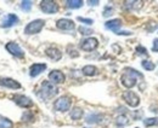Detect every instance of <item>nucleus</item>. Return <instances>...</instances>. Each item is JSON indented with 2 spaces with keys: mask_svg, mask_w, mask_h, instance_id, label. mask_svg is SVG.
<instances>
[{
  "mask_svg": "<svg viewBox=\"0 0 158 128\" xmlns=\"http://www.w3.org/2000/svg\"><path fill=\"white\" fill-rule=\"evenodd\" d=\"M138 77L143 79V74L138 72L136 69H133V68H125L120 76V83L125 88L131 90L138 85Z\"/></svg>",
  "mask_w": 158,
  "mask_h": 128,
  "instance_id": "nucleus-1",
  "label": "nucleus"
},
{
  "mask_svg": "<svg viewBox=\"0 0 158 128\" xmlns=\"http://www.w3.org/2000/svg\"><path fill=\"white\" fill-rule=\"evenodd\" d=\"M57 93H59V90H57L56 85L51 83L50 81H43L41 85H40V90L38 92V95L43 100H46V99H50V98L55 97Z\"/></svg>",
  "mask_w": 158,
  "mask_h": 128,
  "instance_id": "nucleus-2",
  "label": "nucleus"
},
{
  "mask_svg": "<svg viewBox=\"0 0 158 128\" xmlns=\"http://www.w3.org/2000/svg\"><path fill=\"white\" fill-rule=\"evenodd\" d=\"M45 25V21L44 19H34L32 22H29L26 28H24V34L27 35H34V34H38L43 30Z\"/></svg>",
  "mask_w": 158,
  "mask_h": 128,
  "instance_id": "nucleus-3",
  "label": "nucleus"
},
{
  "mask_svg": "<svg viewBox=\"0 0 158 128\" xmlns=\"http://www.w3.org/2000/svg\"><path fill=\"white\" fill-rule=\"evenodd\" d=\"M71 107H72V99L68 95L60 97L54 103V109L60 112H66V111L71 110Z\"/></svg>",
  "mask_w": 158,
  "mask_h": 128,
  "instance_id": "nucleus-4",
  "label": "nucleus"
},
{
  "mask_svg": "<svg viewBox=\"0 0 158 128\" xmlns=\"http://www.w3.org/2000/svg\"><path fill=\"white\" fill-rule=\"evenodd\" d=\"M98 46H99V40L96 37H85L79 42L80 50H83L85 52H91V51L96 50Z\"/></svg>",
  "mask_w": 158,
  "mask_h": 128,
  "instance_id": "nucleus-5",
  "label": "nucleus"
},
{
  "mask_svg": "<svg viewBox=\"0 0 158 128\" xmlns=\"http://www.w3.org/2000/svg\"><path fill=\"white\" fill-rule=\"evenodd\" d=\"M123 100L130 108H138L140 105V97L134 91H125L123 93Z\"/></svg>",
  "mask_w": 158,
  "mask_h": 128,
  "instance_id": "nucleus-6",
  "label": "nucleus"
},
{
  "mask_svg": "<svg viewBox=\"0 0 158 128\" xmlns=\"http://www.w3.org/2000/svg\"><path fill=\"white\" fill-rule=\"evenodd\" d=\"M40 9L44 14L52 15L59 11V4L52 0H43V1H40Z\"/></svg>",
  "mask_w": 158,
  "mask_h": 128,
  "instance_id": "nucleus-7",
  "label": "nucleus"
},
{
  "mask_svg": "<svg viewBox=\"0 0 158 128\" xmlns=\"http://www.w3.org/2000/svg\"><path fill=\"white\" fill-rule=\"evenodd\" d=\"M12 100L16 103V105H19L20 108H23V109H28L33 107V100L29 97L23 95V94H15L12 97Z\"/></svg>",
  "mask_w": 158,
  "mask_h": 128,
  "instance_id": "nucleus-8",
  "label": "nucleus"
},
{
  "mask_svg": "<svg viewBox=\"0 0 158 128\" xmlns=\"http://www.w3.org/2000/svg\"><path fill=\"white\" fill-rule=\"evenodd\" d=\"M5 48H6L7 52H10L11 55L15 56V57H17V58H23V57H24L23 50L21 48L19 44H16V42H14V41L7 42L6 46H5Z\"/></svg>",
  "mask_w": 158,
  "mask_h": 128,
  "instance_id": "nucleus-9",
  "label": "nucleus"
},
{
  "mask_svg": "<svg viewBox=\"0 0 158 128\" xmlns=\"http://www.w3.org/2000/svg\"><path fill=\"white\" fill-rule=\"evenodd\" d=\"M105 115L102 112H90L85 117V122L88 125H100L103 122Z\"/></svg>",
  "mask_w": 158,
  "mask_h": 128,
  "instance_id": "nucleus-10",
  "label": "nucleus"
},
{
  "mask_svg": "<svg viewBox=\"0 0 158 128\" xmlns=\"http://www.w3.org/2000/svg\"><path fill=\"white\" fill-rule=\"evenodd\" d=\"M0 86L10 90H20L21 83L11 77H0Z\"/></svg>",
  "mask_w": 158,
  "mask_h": 128,
  "instance_id": "nucleus-11",
  "label": "nucleus"
},
{
  "mask_svg": "<svg viewBox=\"0 0 158 128\" xmlns=\"http://www.w3.org/2000/svg\"><path fill=\"white\" fill-rule=\"evenodd\" d=\"M49 81L54 85H60L66 81V76L61 70H52L49 73Z\"/></svg>",
  "mask_w": 158,
  "mask_h": 128,
  "instance_id": "nucleus-12",
  "label": "nucleus"
},
{
  "mask_svg": "<svg viewBox=\"0 0 158 128\" xmlns=\"http://www.w3.org/2000/svg\"><path fill=\"white\" fill-rule=\"evenodd\" d=\"M56 27L60 30H73V29H76V23L72 19L60 18L56 22Z\"/></svg>",
  "mask_w": 158,
  "mask_h": 128,
  "instance_id": "nucleus-13",
  "label": "nucleus"
},
{
  "mask_svg": "<svg viewBox=\"0 0 158 128\" xmlns=\"http://www.w3.org/2000/svg\"><path fill=\"white\" fill-rule=\"evenodd\" d=\"M46 68H48V65L45 63H34L29 67V76L31 77H37L43 72H45Z\"/></svg>",
  "mask_w": 158,
  "mask_h": 128,
  "instance_id": "nucleus-14",
  "label": "nucleus"
},
{
  "mask_svg": "<svg viewBox=\"0 0 158 128\" xmlns=\"http://www.w3.org/2000/svg\"><path fill=\"white\" fill-rule=\"evenodd\" d=\"M122 24H123V22H122V19L120 18L110 19V21H107V22L105 23V28L108 29V30H111V32H113V33L116 34L117 32L120 30Z\"/></svg>",
  "mask_w": 158,
  "mask_h": 128,
  "instance_id": "nucleus-15",
  "label": "nucleus"
},
{
  "mask_svg": "<svg viewBox=\"0 0 158 128\" xmlns=\"http://www.w3.org/2000/svg\"><path fill=\"white\" fill-rule=\"evenodd\" d=\"M19 21H20V19H19V17H17L15 14H7V15L2 18V24H1V27H2V28H10V27L17 24Z\"/></svg>",
  "mask_w": 158,
  "mask_h": 128,
  "instance_id": "nucleus-16",
  "label": "nucleus"
},
{
  "mask_svg": "<svg viewBox=\"0 0 158 128\" xmlns=\"http://www.w3.org/2000/svg\"><path fill=\"white\" fill-rule=\"evenodd\" d=\"M45 55L48 56L50 59L55 60V62H57V60H60V59L62 58V52H61V50H59V48L55 47V46L48 47V48L45 50Z\"/></svg>",
  "mask_w": 158,
  "mask_h": 128,
  "instance_id": "nucleus-17",
  "label": "nucleus"
},
{
  "mask_svg": "<svg viewBox=\"0 0 158 128\" xmlns=\"http://www.w3.org/2000/svg\"><path fill=\"white\" fill-rule=\"evenodd\" d=\"M81 74H83V75H85V76H96V75L99 74V69H98L95 65L89 64V65L83 67V69H81Z\"/></svg>",
  "mask_w": 158,
  "mask_h": 128,
  "instance_id": "nucleus-18",
  "label": "nucleus"
},
{
  "mask_svg": "<svg viewBox=\"0 0 158 128\" xmlns=\"http://www.w3.org/2000/svg\"><path fill=\"white\" fill-rule=\"evenodd\" d=\"M129 122H130L129 117L127 115H120V114H119L118 116L116 117V120H114V123H116V126L118 128H123L125 127V126H128Z\"/></svg>",
  "mask_w": 158,
  "mask_h": 128,
  "instance_id": "nucleus-19",
  "label": "nucleus"
},
{
  "mask_svg": "<svg viewBox=\"0 0 158 128\" xmlns=\"http://www.w3.org/2000/svg\"><path fill=\"white\" fill-rule=\"evenodd\" d=\"M143 5L142 1H124V9L129 10V11H134L141 9Z\"/></svg>",
  "mask_w": 158,
  "mask_h": 128,
  "instance_id": "nucleus-20",
  "label": "nucleus"
},
{
  "mask_svg": "<svg viewBox=\"0 0 158 128\" xmlns=\"http://www.w3.org/2000/svg\"><path fill=\"white\" fill-rule=\"evenodd\" d=\"M83 115H84V111H83L81 108H78V107H74L73 109L71 110V112H69L71 118H72V120H74V121H79V120H81Z\"/></svg>",
  "mask_w": 158,
  "mask_h": 128,
  "instance_id": "nucleus-21",
  "label": "nucleus"
},
{
  "mask_svg": "<svg viewBox=\"0 0 158 128\" xmlns=\"http://www.w3.org/2000/svg\"><path fill=\"white\" fill-rule=\"evenodd\" d=\"M141 67H142L146 72H153V70L156 69V64H155L152 60H148V59H142Z\"/></svg>",
  "mask_w": 158,
  "mask_h": 128,
  "instance_id": "nucleus-22",
  "label": "nucleus"
},
{
  "mask_svg": "<svg viewBox=\"0 0 158 128\" xmlns=\"http://www.w3.org/2000/svg\"><path fill=\"white\" fill-rule=\"evenodd\" d=\"M84 5L83 0H67L66 1V6L69 9H79Z\"/></svg>",
  "mask_w": 158,
  "mask_h": 128,
  "instance_id": "nucleus-23",
  "label": "nucleus"
},
{
  "mask_svg": "<svg viewBox=\"0 0 158 128\" xmlns=\"http://www.w3.org/2000/svg\"><path fill=\"white\" fill-rule=\"evenodd\" d=\"M14 127V122L11 120H9L7 117L0 115V128H12Z\"/></svg>",
  "mask_w": 158,
  "mask_h": 128,
  "instance_id": "nucleus-24",
  "label": "nucleus"
},
{
  "mask_svg": "<svg viewBox=\"0 0 158 128\" xmlns=\"http://www.w3.org/2000/svg\"><path fill=\"white\" fill-rule=\"evenodd\" d=\"M145 127H155L158 126V117H147L142 120Z\"/></svg>",
  "mask_w": 158,
  "mask_h": 128,
  "instance_id": "nucleus-25",
  "label": "nucleus"
},
{
  "mask_svg": "<svg viewBox=\"0 0 158 128\" xmlns=\"http://www.w3.org/2000/svg\"><path fill=\"white\" fill-rule=\"evenodd\" d=\"M22 121H23V122H32V121H34V115H33V112L29 111V110L24 111L23 115H22Z\"/></svg>",
  "mask_w": 158,
  "mask_h": 128,
  "instance_id": "nucleus-26",
  "label": "nucleus"
},
{
  "mask_svg": "<svg viewBox=\"0 0 158 128\" xmlns=\"http://www.w3.org/2000/svg\"><path fill=\"white\" fill-rule=\"evenodd\" d=\"M32 6H33V1H31V0H24V1L21 2V9L26 12H29Z\"/></svg>",
  "mask_w": 158,
  "mask_h": 128,
  "instance_id": "nucleus-27",
  "label": "nucleus"
},
{
  "mask_svg": "<svg viewBox=\"0 0 158 128\" xmlns=\"http://www.w3.org/2000/svg\"><path fill=\"white\" fill-rule=\"evenodd\" d=\"M114 14V9L112 7V6H110V5H107V6H105V9H103V12H102V16L103 17H111L112 15Z\"/></svg>",
  "mask_w": 158,
  "mask_h": 128,
  "instance_id": "nucleus-28",
  "label": "nucleus"
},
{
  "mask_svg": "<svg viewBox=\"0 0 158 128\" xmlns=\"http://www.w3.org/2000/svg\"><path fill=\"white\" fill-rule=\"evenodd\" d=\"M135 51H136V53H138L139 56L148 57V51H147V48H146L145 46H142V45H138L136 48H135Z\"/></svg>",
  "mask_w": 158,
  "mask_h": 128,
  "instance_id": "nucleus-29",
  "label": "nucleus"
},
{
  "mask_svg": "<svg viewBox=\"0 0 158 128\" xmlns=\"http://www.w3.org/2000/svg\"><path fill=\"white\" fill-rule=\"evenodd\" d=\"M78 32L81 34V35H90L91 33H94V32H93V29L86 28V27H84V25H80V27H79Z\"/></svg>",
  "mask_w": 158,
  "mask_h": 128,
  "instance_id": "nucleus-30",
  "label": "nucleus"
},
{
  "mask_svg": "<svg viewBox=\"0 0 158 128\" xmlns=\"http://www.w3.org/2000/svg\"><path fill=\"white\" fill-rule=\"evenodd\" d=\"M77 19H78L79 22H81V23L86 24V25H91V24L94 23V21H93L91 18H85V17H80V16H79Z\"/></svg>",
  "mask_w": 158,
  "mask_h": 128,
  "instance_id": "nucleus-31",
  "label": "nucleus"
},
{
  "mask_svg": "<svg viewBox=\"0 0 158 128\" xmlns=\"http://www.w3.org/2000/svg\"><path fill=\"white\" fill-rule=\"evenodd\" d=\"M142 115H143L142 111H134V112H133V120H135V121L142 120Z\"/></svg>",
  "mask_w": 158,
  "mask_h": 128,
  "instance_id": "nucleus-32",
  "label": "nucleus"
},
{
  "mask_svg": "<svg viewBox=\"0 0 158 128\" xmlns=\"http://www.w3.org/2000/svg\"><path fill=\"white\" fill-rule=\"evenodd\" d=\"M152 52H158V37L153 39L152 41Z\"/></svg>",
  "mask_w": 158,
  "mask_h": 128,
  "instance_id": "nucleus-33",
  "label": "nucleus"
},
{
  "mask_svg": "<svg viewBox=\"0 0 158 128\" xmlns=\"http://www.w3.org/2000/svg\"><path fill=\"white\" fill-rule=\"evenodd\" d=\"M116 34H117V35H125V37H129V35H131L133 33H131V32H128V30H119Z\"/></svg>",
  "mask_w": 158,
  "mask_h": 128,
  "instance_id": "nucleus-34",
  "label": "nucleus"
},
{
  "mask_svg": "<svg viewBox=\"0 0 158 128\" xmlns=\"http://www.w3.org/2000/svg\"><path fill=\"white\" fill-rule=\"evenodd\" d=\"M100 4L99 0H95V1H91V0H89L88 1V5H90V6H98Z\"/></svg>",
  "mask_w": 158,
  "mask_h": 128,
  "instance_id": "nucleus-35",
  "label": "nucleus"
},
{
  "mask_svg": "<svg viewBox=\"0 0 158 128\" xmlns=\"http://www.w3.org/2000/svg\"><path fill=\"white\" fill-rule=\"evenodd\" d=\"M135 128H140V127H135Z\"/></svg>",
  "mask_w": 158,
  "mask_h": 128,
  "instance_id": "nucleus-36",
  "label": "nucleus"
},
{
  "mask_svg": "<svg viewBox=\"0 0 158 128\" xmlns=\"http://www.w3.org/2000/svg\"><path fill=\"white\" fill-rule=\"evenodd\" d=\"M157 75H158V73H157Z\"/></svg>",
  "mask_w": 158,
  "mask_h": 128,
  "instance_id": "nucleus-37",
  "label": "nucleus"
}]
</instances>
